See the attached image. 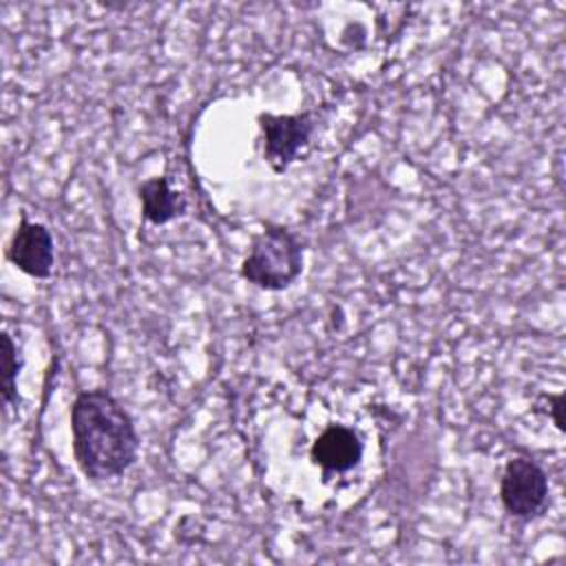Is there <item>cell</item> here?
Returning <instances> with one entry per match:
<instances>
[{
    "label": "cell",
    "instance_id": "7",
    "mask_svg": "<svg viewBox=\"0 0 566 566\" xmlns=\"http://www.w3.org/2000/svg\"><path fill=\"white\" fill-rule=\"evenodd\" d=\"M139 203H142V217L153 226H166L179 217L186 214L188 201L186 197L170 188L168 177H150L137 186Z\"/></svg>",
    "mask_w": 566,
    "mask_h": 566
},
{
    "label": "cell",
    "instance_id": "4",
    "mask_svg": "<svg viewBox=\"0 0 566 566\" xmlns=\"http://www.w3.org/2000/svg\"><path fill=\"white\" fill-rule=\"evenodd\" d=\"M548 475L542 464L528 455L506 460L500 478V502L506 515L520 522L539 517L548 504Z\"/></svg>",
    "mask_w": 566,
    "mask_h": 566
},
{
    "label": "cell",
    "instance_id": "3",
    "mask_svg": "<svg viewBox=\"0 0 566 566\" xmlns=\"http://www.w3.org/2000/svg\"><path fill=\"white\" fill-rule=\"evenodd\" d=\"M256 124L261 133V155L276 175L285 172L298 157L307 153L316 128L314 113L310 111L292 115L259 113Z\"/></svg>",
    "mask_w": 566,
    "mask_h": 566
},
{
    "label": "cell",
    "instance_id": "1",
    "mask_svg": "<svg viewBox=\"0 0 566 566\" xmlns=\"http://www.w3.org/2000/svg\"><path fill=\"white\" fill-rule=\"evenodd\" d=\"M71 449L91 482L124 475L139 455V433L126 407L104 387L80 391L71 405Z\"/></svg>",
    "mask_w": 566,
    "mask_h": 566
},
{
    "label": "cell",
    "instance_id": "6",
    "mask_svg": "<svg viewBox=\"0 0 566 566\" xmlns=\"http://www.w3.org/2000/svg\"><path fill=\"white\" fill-rule=\"evenodd\" d=\"M360 436L345 424H329L310 447V460L325 473H347L363 460Z\"/></svg>",
    "mask_w": 566,
    "mask_h": 566
},
{
    "label": "cell",
    "instance_id": "9",
    "mask_svg": "<svg viewBox=\"0 0 566 566\" xmlns=\"http://www.w3.org/2000/svg\"><path fill=\"white\" fill-rule=\"evenodd\" d=\"M539 400L546 405V413L551 416V420L555 422V427H557L559 431H564V418H562V411H564V394H544Z\"/></svg>",
    "mask_w": 566,
    "mask_h": 566
},
{
    "label": "cell",
    "instance_id": "5",
    "mask_svg": "<svg viewBox=\"0 0 566 566\" xmlns=\"http://www.w3.org/2000/svg\"><path fill=\"white\" fill-rule=\"evenodd\" d=\"M7 259L31 279H49L55 265L51 230L44 223L29 221L27 214H22L9 239Z\"/></svg>",
    "mask_w": 566,
    "mask_h": 566
},
{
    "label": "cell",
    "instance_id": "2",
    "mask_svg": "<svg viewBox=\"0 0 566 566\" xmlns=\"http://www.w3.org/2000/svg\"><path fill=\"white\" fill-rule=\"evenodd\" d=\"M305 250L301 239L281 223H268L250 243L239 274L265 292L287 290L303 272Z\"/></svg>",
    "mask_w": 566,
    "mask_h": 566
},
{
    "label": "cell",
    "instance_id": "8",
    "mask_svg": "<svg viewBox=\"0 0 566 566\" xmlns=\"http://www.w3.org/2000/svg\"><path fill=\"white\" fill-rule=\"evenodd\" d=\"M22 369L20 349L9 334V329L2 332V405L4 409H11L18 405V376Z\"/></svg>",
    "mask_w": 566,
    "mask_h": 566
}]
</instances>
